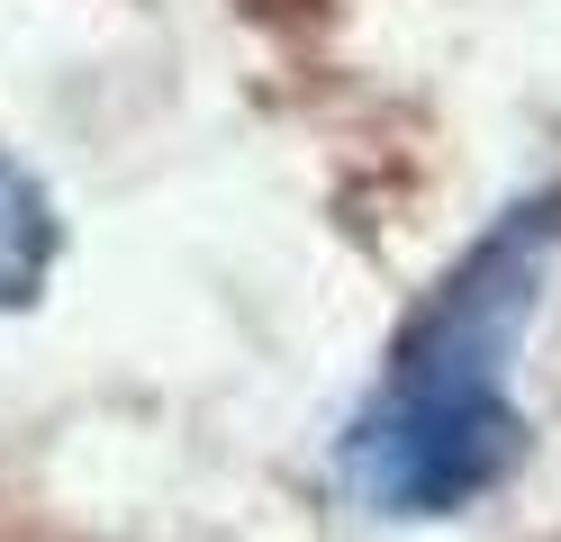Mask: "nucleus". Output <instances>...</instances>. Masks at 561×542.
Returning a JSON list of instances; mask_svg holds the SVG:
<instances>
[{"mask_svg": "<svg viewBox=\"0 0 561 542\" xmlns=\"http://www.w3.org/2000/svg\"><path fill=\"white\" fill-rule=\"evenodd\" d=\"M46 253H55L46 191H37V181H27L10 154H0V308H27V299H37Z\"/></svg>", "mask_w": 561, "mask_h": 542, "instance_id": "obj_2", "label": "nucleus"}, {"mask_svg": "<svg viewBox=\"0 0 561 542\" xmlns=\"http://www.w3.org/2000/svg\"><path fill=\"white\" fill-rule=\"evenodd\" d=\"M552 244H561V199H525L408 316V335L390 344V371L335 452L344 488L371 516H453L525 461V416L507 380L543 299Z\"/></svg>", "mask_w": 561, "mask_h": 542, "instance_id": "obj_1", "label": "nucleus"}]
</instances>
